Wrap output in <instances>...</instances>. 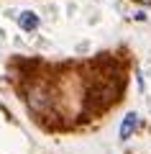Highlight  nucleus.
I'll use <instances>...</instances> for the list:
<instances>
[{"label":"nucleus","instance_id":"nucleus-1","mask_svg":"<svg viewBox=\"0 0 151 154\" xmlns=\"http://www.w3.org/2000/svg\"><path fill=\"white\" fill-rule=\"evenodd\" d=\"M26 103H28V108H31V113L44 116V113H49V105H51V100H49V93H46L44 88H33V90H28Z\"/></svg>","mask_w":151,"mask_h":154},{"label":"nucleus","instance_id":"nucleus-2","mask_svg":"<svg viewBox=\"0 0 151 154\" xmlns=\"http://www.w3.org/2000/svg\"><path fill=\"white\" fill-rule=\"evenodd\" d=\"M136 123H138V116H136V113H128V116H125V118H123V126H120V139H128L131 134H133Z\"/></svg>","mask_w":151,"mask_h":154},{"label":"nucleus","instance_id":"nucleus-3","mask_svg":"<svg viewBox=\"0 0 151 154\" xmlns=\"http://www.w3.org/2000/svg\"><path fill=\"white\" fill-rule=\"evenodd\" d=\"M18 23H21V28H26V31H33V28L38 26V16H36V13H31V11H26V13H21Z\"/></svg>","mask_w":151,"mask_h":154},{"label":"nucleus","instance_id":"nucleus-4","mask_svg":"<svg viewBox=\"0 0 151 154\" xmlns=\"http://www.w3.org/2000/svg\"><path fill=\"white\" fill-rule=\"evenodd\" d=\"M138 3H143V5H151V0H138Z\"/></svg>","mask_w":151,"mask_h":154}]
</instances>
